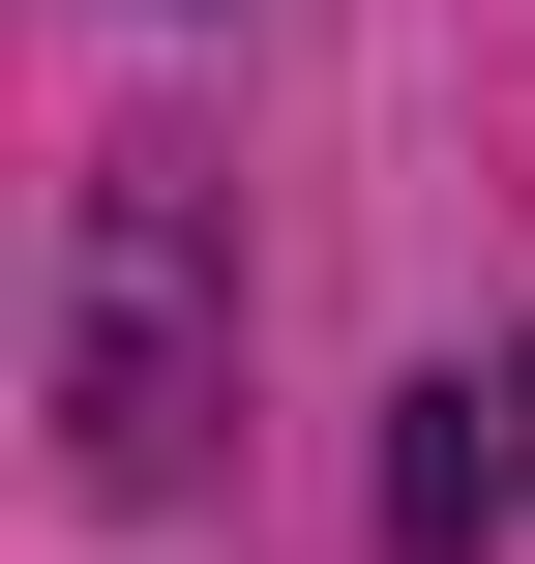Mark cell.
Here are the masks:
<instances>
[{
    "instance_id": "cell-1",
    "label": "cell",
    "mask_w": 535,
    "mask_h": 564,
    "mask_svg": "<svg viewBox=\"0 0 535 564\" xmlns=\"http://www.w3.org/2000/svg\"><path fill=\"white\" fill-rule=\"evenodd\" d=\"M89 476H179V208L119 178V297H89Z\"/></svg>"
},
{
    "instance_id": "cell-2",
    "label": "cell",
    "mask_w": 535,
    "mask_h": 564,
    "mask_svg": "<svg viewBox=\"0 0 535 564\" xmlns=\"http://www.w3.org/2000/svg\"><path fill=\"white\" fill-rule=\"evenodd\" d=\"M506 416H535V387H506Z\"/></svg>"
}]
</instances>
